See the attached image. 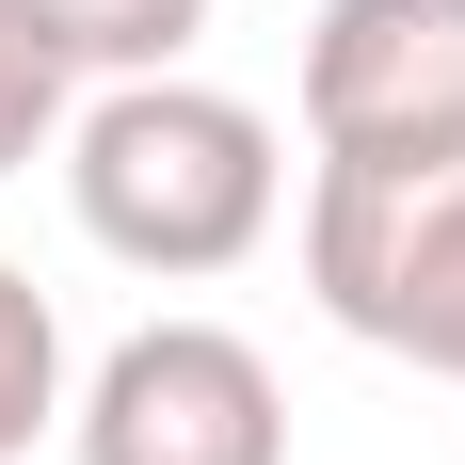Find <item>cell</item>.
Returning <instances> with one entry per match:
<instances>
[{
    "instance_id": "obj_1",
    "label": "cell",
    "mask_w": 465,
    "mask_h": 465,
    "mask_svg": "<svg viewBox=\"0 0 465 465\" xmlns=\"http://www.w3.org/2000/svg\"><path fill=\"white\" fill-rule=\"evenodd\" d=\"M64 177H81V225L113 257H144V273H225L273 225V113L144 64V81H113L81 113V161Z\"/></svg>"
},
{
    "instance_id": "obj_2",
    "label": "cell",
    "mask_w": 465,
    "mask_h": 465,
    "mask_svg": "<svg viewBox=\"0 0 465 465\" xmlns=\"http://www.w3.org/2000/svg\"><path fill=\"white\" fill-rule=\"evenodd\" d=\"M305 144L450 177L465 161V0H322L305 16Z\"/></svg>"
},
{
    "instance_id": "obj_3",
    "label": "cell",
    "mask_w": 465,
    "mask_h": 465,
    "mask_svg": "<svg viewBox=\"0 0 465 465\" xmlns=\"http://www.w3.org/2000/svg\"><path fill=\"white\" fill-rule=\"evenodd\" d=\"M81 465H289L273 353L241 322H144L81 385Z\"/></svg>"
},
{
    "instance_id": "obj_4",
    "label": "cell",
    "mask_w": 465,
    "mask_h": 465,
    "mask_svg": "<svg viewBox=\"0 0 465 465\" xmlns=\"http://www.w3.org/2000/svg\"><path fill=\"white\" fill-rule=\"evenodd\" d=\"M385 353H418V370L465 385V161L401 209V241H385V305H370Z\"/></svg>"
},
{
    "instance_id": "obj_5",
    "label": "cell",
    "mask_w": 465,
    "mask_h": 465,
    "mask_svg": "<svg viewBox=\"0 0 465 465\" xmlns=\"http://www.w3.org/2000/svg\"><path fill=\"white\" fill-rule=\"evenodd\" d=\"M64 64H113V81H144V64H177L193 33H209V0H16Z\"/></svg>"
},
{
    "instance_id": "obj_6",
    "label": "cell",
    "mask_w": 465,
    "mask_h": 465,
    "mask_svg": "<svg viewBox=\"0 0 465 465\" xmlns=\"http://www.w3.org/2000/svg\"><path fill=\"white\" fill-rule=\"evenodd\" d=\"M48 418H64V322H48L33 273H0V465L33 450Z\"/></svg>"
},
{
    "instance_id": "obj_7",
    "label": "cell",
    "mask_w": 465,
    "mask_h": 465,
    "mask_svg": "<svg viewBox=\"0 0 465 465\" xmlns=\"http://www.w3.org/2000/svg\"><path fill=\"white\" fill-rule=\"evenodd\" d=\"M48 113H64V48H48L33 16L0 0V177H16V161L48 144Z\"/></svg>"
}]
</instances>
